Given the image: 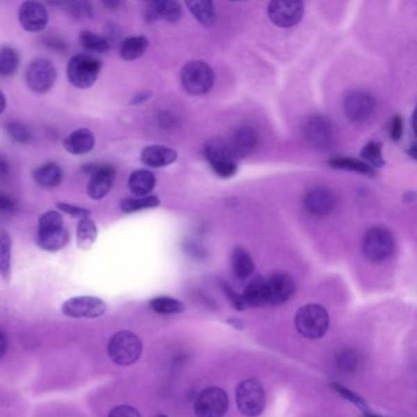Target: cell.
<instances>
[{
	"label": "cell",
	"mask_w": 417,
	"mask_h": 417,
	"mask_svg": "<svg viewBox=\"0 0 417 417\" xmlns=\"http://www.w3.org/2000/svg\"><path fill=\"white\" fill-rule=\"evenodd\" d=\"M70 240L64 219L59 212L48 211L38 220L37 243L41 249L56 252L64 249Z\"/></svg>",
	"instance_id": "1"
},
{
	"label": "cell",
	"mask_w": 417,
	"mask_h": 417,
	"mask_svg": "<svg viewBox=\"0 0 417 417\" xmlns=\"http://www.w3.org/2000/svg\"><path fill=\"white\" fill-rule=\"evenodd\" d=\"M142 341L135 333L122 331L114 334L108 344V355L119 366H130L142 354Z\"/></svg>",
	"instance_id": "2"
},
{
	"label": "cell",
	"mask_w": 417,
	"mask_h": 417,
	"mask_svg": "<svg viewBox=\"0 0 417 417\" xmlns=\"http://www.w3.org/2000/svg\"><path fill=\"white\" fill-rule=\"evenodd\" d=\"M102 61L91 54H76L67 63V74L72 86L87 90L97 81Z\"/></svg>",
	"instance_id": "3"
},
{
	"label": "cell",
	"mask_w": 417,
	"mask_h": 417,
	"mask_svg": "<svg viewBox=\"0 0 417 417\" xmlns=\"http://www.w3.org/2000/svg\"><path fill=\"white\" fill-rule=\"evenodd\" d=\"M204 154L211 167L222 178H230L238 170L239 158L235 156L229 143L220 138H212L204 143Z\"/></svg>",
	"instance_id": "4"
},
{
	"label": "cell",
	"mask_w": 417,
	"mask_h": 417,
	"mask_svg": "<svg viewBox=\"0 0 417 417\" xmlns=\"http://www.w3.org/2000/svg\"><path fill=\"white\" fill-rule=\"evenodd\" d=\"M296 329L307 339H318L329 328V316L326 309L317 304L301 307L295 316Z\"/></svg>",
	"instance_id": "5"
},
{
	"label": "cell",
	"mask_w": 417,
	"mask_h": 417,
	"mask_svg": "<svg viewBox=\"0 0 417 417\" xmlns=\"http://www.w3.org/2000/svg\"><path fill=\"white\" fill-rule=\"evenodd\" d=\"M181 85L183 90L194 95L202 96L213 88L214 72L207 63L201 60L190 61L181 70Z\"/></svg>",
	"instance_id": "6"
},
{
	"label": "cell",
	"mask_w": 417,
	"mask_h": 417,
	"mask_svg": "<svg viewBox=\"0 0 417 417\" xmlns=\"http://www.w3.org/2000/svg\"><path fill=\"white\" fill-rule=\"evenodd\" d=\"M236 402L245 416L261 415L265 410V395L260 382L254 378L241 382L236 391Z\"/></svg>",
	"instance_id": "7"
},
{
	"label": "cell",
	"mask_w": 417,
	"mask_h": 417,
	"mask_svg": "<svg viewBox=\"0 0 417 417\" xmlns=\"http://www.w3.org/2000/svg\"><path fill=\"white\" fill-rule=\"evenodd\" d=\"M394 250V238L389 230L375 227L367 231L362 241V251L367 260L382 262L387 260Z\"/></svg>",
	"instance_id": "8"
},
{
	"label": "cell",
	"mask_w": 417,
	"mask_h": 417,
	"mask_svg": "<svg viewBox=\"0 0 417 417\" xmlns=\"http://www.w3.org/2000/svg\"><path fill=\"white\" fill-rule=\"evenodd\" d=\"M56 80V67L47 59L32 61L26 72V83L35 93L51 91Z\"/></svg>",
	"instance_id": "9"
},
{
	"label": "cell",
	"mask_w": 417,
	"mask_h": 417,
	"mask_svg": "<svg viewBox=\"0 0 417 417\" xmlns=\"http://www.w3.org/2000/svg\"><path fill=\"white\" fill-rule=\"evenodd\" d=\"M229 407L227 393L218 387L206 388L195 402L197 417H223Z\"/></svg>",
	"instance_id": "10"
},
{
	"label": "cell",
	"mask_w": 417,
	"mask_h": 417,
	"mask_svg": "<svg viewBox=\"0 0 417 417\" xmlns=\"http://www.w3.org/2000/svg\"><path fill=\"white\" fill-rule=\"evenodd\" d=\"M61 310L72 318H98L106 313L107 304L96 296H76L65 301Z\"/></svg>",
	"instance_id": "11"
},
{
	"label": "cell",
	"mask_w": 417,
	"mask_h": 417,
	"mask_svg": "<svg viewBox=\"0 0 417 417\" xmlns=\"http://www.w3.org/2000/svg\"><path fill=\"white\" fill-rule=\"evenodd\" d=\"M305 138L313 147L328 149L334 142L336 129L329 119L322 115H316L310 117L306 122Z\"/></svg>",
	"instance_id": "12"
},
{
	"label": "cell",
	"mask_w": 417,
	"mask_h": 417,
	"mask_svg": "<svg viewBox=\"0 0 417 417\" xmlns=\"http://www.w3.org/2000/svg\"><path fill=\"white\" fill-rule=\"evenodd\" d=\"M304 15V4L297 0H277L268 4V17L279 27H293Z\"/></svg>",
	"instance_id": "13"
},
{
	"label": "cell",
	"mask_w": 417,
	"mask_h": 417,
	"mask_svg": "<svg viewBox=\"0 0 417 417\" xmlns=\"http://www.w3.org/2000/svg\"><path fill=\"white\" fill-rule=\"evenodd\" d=\"M87 173L90 174V181L87 183V195L92 199H102L112 190L115 180V169L111 165H88Z\"/></svg>",
	"instance_id": "14"
},
{
	"label": "cell",
	"mask_w": 417,
	"mask_h": 417,
	"mask_svg": "<svg viewBox=\"0 0 417 417\" xmlns=\"http://www.w3.org/2000/svg\"><path fill=\"white\" fill-rule=\"evenodd\" d=\"M375 108L376 101L367 92H351L344 101L346 117L357 124L367 122L373 115Z\"/></svg>",
	"instance_id": "15"
},
{
	"label": "cell",
	"mask_w": 417,
	"mask_h": 417,
	"mask_svg": "<svg viewBox=\"0 0 417 417\" xmlns=\"http://www.w3.org/2000/svg\"><path fill=\"white\" fill-rule=\"evenodd\" d=\"M306 211L316 218H323L336 208V195L328 188H317L307 193L304 199Z\"/></svg>",
	"instance_id": "16"
},
{
	"label": "cell",
	"mask_w": 417,
	"mask_h": 417,
	"mask_svg": "<svg viewBox=\"0 0 417 417\" xmlns=\"http://www.w3.org/2000/svg\"><path fill=\"white\" fill-rule=\"evenodd\" d=\"M19 21L24 30L31 33H38L48 25V11L46 6L38 1H25L19 10Z\"/></svg>",
	"instance_id": "17"
},
{
	"label": "cell",
	"mask_w": 417,
	"mask_h": 417,
	"mask_svg": "<svg viewBox=\"0 0 417 417\" xmlns=\"http://www.w3.org/2000/svg\"><path fill=\"white\" fill-rule=\"evenodd\" d=\"M267 281L268 304L280 305L291 299L295 291V283L291 275L284 272H277L270 275Z\"/></svg>",
	"instance_id": "18"
},
{
	"label": "cell",
	"mask_w": 417,
	"mask_h": 417,
	"mask_svg": "<svg viewBox=\"0 0 417 417\" xmlns=\"http://www.w3.org/2000/svg\"><path fill=\"white\" fill-rule=\"evenodd\" d=\"M229 146L238 158L246 157L259 143V133L254 127L241 126L235 130L230 138Z\"/></svg>",
	"instance_id": "19"
},
{
	"label": "cell",
	"mask_w": 417,
	"mask_h": 417,
	"mask_svg": "<svg viewBox=\"0 0 417 417\" xmlns=\"http://www.w3.org/2000/svg\"><path fill=\"white\" fill-rule=\"evenodd\" d=\"M183 15V9L178 1L163 0V1H152L148 3L146 9V20L148 22L163 19L167 22H177Z\"/></svg>",
	"instance_id": "20"
},
{
	"label": "cell",
	"mask_w": 417,
	"mask_h": 417,
	"mask_svg": "<svg viewBox=\"0 0 417 417\" xmlns=\"http://www.w3.org/2000/svg\"><path fill=\"white\" fill-rule=\"evenodd\" d=\"M178 158V153L173 148L165 146H147L141 153V161L151 168H163L173 164Z\"/></svg>",
	"instance_id": "21"
},
{
	"label": "cell",
	"mask_w": 417,
	"mask_h": 417,
	"mask_svg": "<svg viewBox=\"0 0 417 417\" xmlns=\"http://www.w3.org/2000/svg\"><path fill=\"white\" fill-rule=\"evenodd\" d=\"M96 143L95 133L90 129H77L72 131L65 140H64V148L67 152L75 156L86 154L91 152Z\"/></svg>",
	"instance_id": "22"
},
{
	"label": "cell",
	"mask_w": 417,
	"mask_h": 417,
	"mask_svg": "<svg viewBox=\"0 0 417 417\" xmlns=\"http://www.w3.org/2000/svg\"><path fill=\"white\" fill-rule=\"evenodd\" d=\"M156 186V177L148 170H136L129 178V188L136 197L151 195Z\"/></svg>",
	"instance_id": "23"
},
{
	"label": "cell",
	"mask_w": 417,
	"mask_h": 417,
	"mask_svg": "<svg viewBox=\"0 0 417 417\" xmlns=\"http://www.w3.org/2000/svg\"><path fill=\"white\" fill-rule=\"evenodd\" d=\"M149 46L147 37L145 36H131L122 40L119 47V54L122 56V60L133 61L146 53Z\"/></svg>",
	"instance_id": "24"
},
{
	"label": "cell",
	"mask_w": 417,
	"mask_h": 417,
	"mask_svg": "<svg viewBox=\"0 0 417 417\" xmlns=\"http://www.w3.org/2000/svg\"><path fill=\"white\" fill-rule=\"evenodd\" d=\"M246 305L252 307H262L268 304V293H267V281L262 277H256L250 281L244 293Z\"/></svg>",
	"instance_id": "25"
},
{
	"label": "cell",
	"mask_w": 417,
	"mask_h": 417,
	"mask_svg": "<svg viewBox=\"0 0 417 417\" xmlns=\"http://www.w3.org/2000/svg\"><path fill=\"white\" fill-rule=\"evenodd\" d=\"M33 179L41 188H56L63 180V170L56 163L43 164L33 172Z\"/></svg>",
	"instance_id": "26"
},
{
	"label": "cell",
	"mask_w": 417,
	"mask_h": 417,
	"mask_svg": "<svg viewBox=\"0 0 417 417\" xmlns=\"http://www.w3.org/2000/svg\"><path fill=\"white\" fill-rule=\"evenodd\" d=\"M98 236L97 225L91 217L80 219L77 224V246L81 250H90L96 243Z\"/></svg>",
	"instance_id": "27"
},
{
	"label": "cell",
	"mask_w": 417,
	"mask_h": 417,
	"mask_svg": "<svg viewBox=\"0 0 417 417\" xmlns=\"http://www.w3.org/2000/svg\"><path fill=\"white\" fill-rule=\"evenodd\" d=\"M191 14H194L201 25L212 27L217 21L214 4L208 0H193L186 3Z\"/></svg>",
	"instance_id": "28"
},
{
	"label": "cell",
	"mask_w": 417,
	"mask_h": 417,
	"mask_svg": "<svg viewBox=\"0 0 417 417\" xmlns=\"http://www.w3.org/2000/svg\"><path fill=\"white\" fill-rule=\"evenodd\" d=\"M231 265L235 275L240 279H247L254 272V260L251 254L243 247H236L233 251Z\"/></svg>",
	"instance_id": "29"
},
{
	"label": "cell",
	"mask_w": 417,
	"mask_h": 417,
	"mask_svg": "<svg viewBox=\"0 0 417 417\" xmlns=\"http://www.w3.org/2000/svg\"><path fill=\"white\" fill-rule=\"evenodd\" d=\"M11 236L6 229H0V277L9 279L11 272Z\"/></svg>",
	"instance_id": "30"
},
{
	"label": "cell",
	"mask_w": 417,
	"mask_h": 417,
	"mask_svg": "<svg viewBox=\"0 0 417 417\" xmlns=\"http://www.w3.org/2000/svg\"><path fill=\"white\" fill-rule=\"evenodd\" d=\"M161 204V201L154 195H148L145 197H130L122 199L120 209L124 213H133L143 209L156 208Z\"/></svg>",
	"instance_id": "31"
},
{
	"label": "cell",
	"mask_w": 417,
	"mask_h": 417,
	"mask_svg": "<svg viewBox=\"0 0 417 417\" xmlns=\"http://www.w3.org/2000/svg\"><path fill=\"white\" fill-rule=\"evenodd\" d=\"M80 43L87 51L97 53V54L107 53L111 48V44L106 40V37L99 36L97 33H93L90 31H82L80 33Z\"/></svg>",
	"instance_id": "32"
},
{
	"label": "cell",
	"mask_w": 417,
	"mask_h": 417,
	"mask_svg": "<svg viewBox=\"0 0 417 417\" xmlns=\"http://www.w3.org/2000/svg\"><path fill=\"white\" fill-rule=\"evenodd\" d=\"M19 67V54L11 47L0 48V75L11 76Z\"/></svg>",
	"instance_id": "33"
},
{
	"label": "cell",
	"mask_w": 417,
	"mask_h": 417,
	"mask_svg": "<svg viewBox=\"0 0 417 417\" xmlns=\"http://www.w3.org/2000/svg\"><path fill=\"white\" fill-rule=\"evenodd\" d=\"M149 306L154 312L158 313H164V315H169V313H180L185 310V305H183L181 301L173 299V297H168V296H159V297H154L153 300L149 302Z\"/></svg>",
	"instance_id": "34"
},
{
	"label": "cell",
	"mask_w": 417,
	"mask_h": 417,
	"mask_svg": "<svg viewBox=\"0 0 417 417\" xmlns=\"http://www.w3.org/2000/svg\"><path fill=\"white\" fill-rule=\"evenodd\" d=\"M332 168L344 169V170H351L357 173L373 174V169L368 164L363 163L361 161L357 159H351V158H336L328 162Z\"/></svg>",
	"instance_id": "35"
},
{
	"label": "cell",
	"mask_w": 417,
	"mask_h": 417,
	"mask_svg": "<svg viewBox=\"0 0 417 417\" xmlns=\"http://www.w3.org/2000/svg\"><path fill=\"white\" fill-rule=\"evenodd\" d=\"M64 6L67 14L76 20H86L93 16V6L88 1H67Z\"/></svg>",
	"instance_id": "36"
},
{
	"label": "cell",
	"mask_w": 417,
	"mask_h": 417,
	"mask_svg": "<svg viewBox=\"0 0 417 417\" xmlns=\"http://www.w3.org/2000/svg\"><path fill=\"white\" fill-rule=\"evenodd\" d=\"M361 366V357L355 350H344L338 355V367L345 373H354Z\"/></svg>",
	"instance_id": "37"
},
{
	"label": "cell",
	"mask_w": 417,
	"mask_h": 417,
	"mask_svg": "<svg viewBox=\"0 0 417 417\" xmlns=\"http://www.w3.org/2000/svg\"><path fill=\"white\" fill-rule=\"evenodd\" d=\"M361 157L366 159L373 167L381 168L384 165V159L382 154V145L377 142H368L361 151Z\"/></svg>",
	"instance_id": "38"
},
{
	"label": "cell",
	"mask_w": 417,
	"mask_h": 417,
	"mask_svg": "<svg viewBox=\"0 0 417 417\" xmlns=\"http://www.w3.org/2000/svg\"><path fill=\"white\" fill-rule=\"evenodd\" d=\"M8 133L14 141L19 143H28L32 140V133L24 122H13L6 127Z\"/></svg>",
	"instance_id": "39"
},
{
	"label": "cell",
	"mask_w": 417,
	"mask_h": 417,
	"mask_svg": "<svg viewBox=\"0 0 417 417\" xmlns=\"http://www.w3.org/2000/svg\"><path fill=\"white\" fill-rule=\"evenodd\" d=\"M56 207H58V209H60L63 213L72 215V218L82 219L85 218V217H90V214H91L90 209L83 208V207H80V206H76V204L59 202V204H56Z\"/></svg>",
	"instance_id": "40"
},
{
	"label": "cell",
	"mask_w": 417,
	"mask_h": 417,
	"mask_svg": "<svg viewBox=\"0 0 417 417\" xmlns=\"http://www.w3.org/2000/svg\"><path fill=\"white\" fill-rule=\"evenodd\" d=\"M224 291H225V294L228 296L230 304L234 306L236 310L243 311L247 307L244 296L240 295L238 293H235V291H233V288H230L229 285L224 284Z\"/></svg>",
	"instance_id": "41"
},
{
	"label": "cell",
	"mask_w": 417,
	"mask_h": 417,
	"mask_svg": "<svg viewBox=\"0 0 417 417\" xmlns=\"http://www.w3.org/2000/svg\"><path fill=\"white\" fill-rule=\"evenodd\" d=\"M17 204L10 195L0 193V214L15 213Z\"/></svg>",
	"instance_id": "42"
},
{
	"label": "cell",
	"mask_w": 417,
	"mask_h": 417,
	"mask_svg": "<svg viewBox=\"0 0 417 417\" xmlns=\"http://www.w3.org/2000/svg\"><path fill=\"white\" fill-rule=\"evenodd\" d=\"M333 388H334L336 392L339 393L341 395H343V398H345L346 400H350L351 402H354L355 405H357V407L365 409V402H363L361 398L359 397L355 393L351 392V391L346 389L345 387H343L341 384H338V383H334V384H333Z\"/></svg>",
	"instance_id": "43"
},
{
	"label": "cell",
	"mask_w": 417,
	"mask_h": 417,
	"mask_svg": "<svg viewBox=\"0 0 417 417\" xmlns=\"http://www.w3.org/2000/svg\"><path fill=\"white\" fill-rule=\"evenodd\" d=\"M108 417H141L140 412L130 405H120L114 407Z\"/></svg>",
	"instance_id": "44"
},
{
	"label": "cell",
	"mask_w": 417,
	"mask_h": 417,
	"mask_svg": "<svg viewBox=\"0 0 417 417\" xmlns=\"http://www.w3.org/2000/svg\"><path fill=\"white\" fill-rule=\"evenodd\" d=\"M392 138L394 141H399L402 135V119L399 115H395L392 122Z\"/></svg>",
	"instance_id": "45"
},
{
	"label": "cell",
	"mask_w": 417,
	"mask_h": 417,
	"mask_svg": "<svg viewBox=\"0 0 417 417\" xmlns=\"http://www.w3.org/2000/svg\"><path fill=\"white\" fill-rule=\"evenodd\" d=\"M46 46L48 48H51L53 51H65V43L63 42V40L60 38H58V37H49V38H46Z\"/></svg>",
	"instance_id": "46"
},
{
	"label": "cell",
	"mask_w": 417,
	"mask_h": 417,
	"mask_svg": "<svg viewBox=\"0 0 417 417\" xmlns=\"http://www.w3.org/2000/svg\"><path fill=\"white\" fill-rule=\"evenodd\" d=\"M10 172V165L6 158L0 156V178H6Z\"/></svg>",
	"instance_id": "47"
},
{
	"label": "cell",
	"mask_w": 417,
	"mask_h": 417,
	"mask_svg": "<svg viewBox=\"0 0 417 417\" xmlns=\"http://www.w3.org/2000/svg\"><path fill=\"white\" fill-rule=\"evenodd\" d=\"M6 350H8V341L6 334L0 331V359L6 355Z\"/></svg>",
	"instance_id": "48"
},
{
	"label": "cell",
	"mask_w": 417,
	"mask_h": 417,
	"mask_svg": "<svg viewBox=\"0 0 417 417\" xmlns=\"http://www.w3.org/2000/svg\"><path fill=\"white\" fill-rule=\"evenodd\" d=\"M148 98H149V93L147 92H143V93H140L136 97L133 99V104H140V103L145 102V101H147Z\"/></svg>",
	"instance_id": "49"
},
{
	"label": "cell",
	"mask_w": 417,
	"mask_h": 417,
	"mask_svg": "<svg viewBox=\"0 0 417 417\" xmlns=\"http://www.w3.org/2000/svg\"><path fill=\"white\" fill-rule=\"evenodd\" d=\"M6 95L3 92L0 91V114L6 111Z\"/></svg>",
	"instance_id": "50"
},
{
	"label": "cell",
	"mask_w": 417,
	"mask_h": 417,
	"mask_svg": "<svg viewBox=\"0 0 417 417\" xmlns=\"http://www.w3.org/2000/svg\"><path fill=\"white\" fill-rule=\"evenodd\" d=\"M120 1H104V6H108V8H117V6H120Z\"/></svg>",
	"instance_id": "51"
},
{
	"label": "cell",
	"mask_w": 417,
	"mask_h": 417,
	"mask_svg": "<svg viewBox=\"0 0 417 417\" xmlns=\"http://www.w3.org/2000/svg\"><path fill=\"white\" fill-rule=\"evenodd\" d=\"M367 417H379V416H376V415H371V414H368V415H367Z\"/></svg>",
	"instance_id": "52"
},
{
	"label": "cell",
	"mask_w": 417,
	"mask_h": 417,
	"mask_svg": "<svg viewBox=\"0 0 417 417\" xmlns=\"http://www.w3.org/2000/svg\"><path fill=\"white\" fill-rule=\"evenodd\" d=\"M157 417H167V416H165V415H158Z\"/></svg>",
	"instance_id": "53"
}]
</instances>
